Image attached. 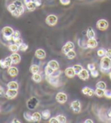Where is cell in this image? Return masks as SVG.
<instances>
[{
	"mask_svg": "<svg viewBox=\"0 0 111 123\" xmlns=\"http://www.w3.org/2000/svg\"><path fill=\"white\" fill-rule=\"evenodd\" d=\"M14 30L11 27H5L2 30V34L3 36V38L7 41L13 40V34H14Z\"/></svg>",
	"mask_w": 111,
	"mask_h": 123,
	"instance_id": "6da1fadb",
	"label": "cell"
},
{
	"mask_svg": "<svg viewBox=\"0 0 111 123\" xmlns=\"http://www.w3.org/2000/svg\"><path fill=\"white\" fill-rule=\"evenodd\" d=\"M100 68L110 71L111 69V58L105 55L102 57L100 63Z\"/></svg>",
	"mask_w": 111,
	"mask_h": 123,
	"instance_id": "7a4b0ae2",
	"label": "cell"
},
{
	"mask_svg": "<svg viewBox=\"0 0 111 123\" xmlns=\"http://www.w3.org/2000/svg\"><path fill=\"white\" fill-rule=\"evenodd\" d=\"M39 104V100L34 97H31L27 102V106L30 110H33L37 108V106Z\"/></svg>",
	"mask_w": 111,
	"mask_h": 123,
	"instance_id": "3957f363",
	"label": "cell"
},
{
	"mask_svg": "<svg viewBox=\"0 0 111 123\" xmlns=\"http://www.w3.org/2000/svg\"><path fill=\"white\" fill-rule=\"evenodd\" d=\"M46 81L49 82L51 85L54 87H59V77H53L52 75H46Z\"/></svg>",
	"mask_w": 111,
	"mask_h": 123,
	"instance_id": "277c9868",
	"label": "cell"
},
{
	"mask_svg": "<svg viewBox=\"0 0 111 123\" xmlns=\"http://www.w3.org/2000/svg\"><path fill=\"white\" fill-rule=\"evenodd\" d=\"M96 26H97V28L100 31H106L108 28L109 24L107 20L100 19V20L98 21Z\"/></svg>",
	"mask_w": 111,
	"mask_h": 123,
	"instance_id": "5b68a950",
	"label": "cell"
},
{
	"mask_svg": "<svg viewBox=\"0 0 111 123\" xmlns=\"http://www.w3.org/2000/svg\"><path fill=\"white\" fill-rule=\"evenodd\" d=\"M58 21V18L55 15H50L46 18V23L49 26H55Z\"/></svg>",
	"mask_w": 111,
	"mask_h": 123,
	"instance_id": "8992f818",
	"label": "cell"
},
{
	"mask_svg": "<svg viewBox=\"0 0 111 123\" xmlns=\"http://www.w3.org/2000/svg\"><path fill=\"white\" fill-rule=\"evenodd\" d=\"M67 99H68L67 95L63 92H59L56 96V100L61 104L65 103L67 101Z\"/></svg>",
	"mask_w": 111,
	"mask_h": 123,
	"instance_id": "52a82bcc",
	"label": "cell"
},
{
	"mask_svg": "<svg viewBox=\"0 0 111 123\" xmlns=\"http://www.w3.org/2000/svg\"><path fill=\"white\" fill-rule=\"evenodd\" d=\"M75 48V45L72 42H67L66 43L62 46V52L64 54H67V53H69V51L74 49Z\"/></svg>",
	"mask_w": 111,
	"mask_h": 123,
	"instance_id": "ba28073f",
	"label": "cell"
},
{
	"mask_svg": "<svg viewBox=\"0 0 111 123\" xmlns=\"http://www.w3.org/2000/svg\"><path fill=\"white\" fill-rule=\"evenodd\" d=\"M71 109L75 113H79L81 112V103L79 100H75L71 103Z\"/></svg>",
	"mask_w": 111,
	"mask_h": 123,
	"instance_id": "9c48e42d",
	"label": "cell"
},
{
	"mask_svg": "<svg viewBox=\"0 0 111 123\" xmlns=\"http://www.w3.org/2000/svg\"><path fill=\"white\" fill-rule=\"evenodd\" d=\"M98 43L95 38H90L87 41V46H88V48L90 49H94L98 46Z\"/></svg>",
	"mask_w": 111,
	"mask_h": 123,
	"instance_id": "30bf717a",
	"label": "cell"
},
{
	"mask_svg": "<svg viewBox=\"0 0 111 123\" xmlns=\"http://www.w3.org/2000/svg\"><path fill=\"white\" fill-rule=\"evenodd\" d=\"M46 56V52L43 49H38L35 52V57L39 59H44Z\"/></svg>",
	"mask_w": 111,
	"mask_h": 123,
	"instance_id": "8fae6325",
	"label": "cell"
},
{
	"mask_svg": "<svg viewBox=\"0 0 111 123\" xmlns=\"http://www.w3.org/2000/svg\"><path fill=\"white\" fill-rule=\"evenodd\" d=\"M65 74L68 78H74L75 76L76 73H75V71L73 67H69L65 70Z\"/></svg>",
	"mask_w": 111,
	"mask_h": 123,
	"instance_id": "7c38bea8",
	"label": "cell"
},
{
	"mask_svg": "<svg viewBox=\"0 0 111 123\" xmlns=\"http://www.w3.org/2000/svg\"><path fill=\"white\" fill-rule=\"evenodd\" d=\"M18 95V90L8 89L6 93V96L8 99H14Z\"/></svg>",
	"mask_w": 111,
	"mask_h": 123,
	"instance_id": "4fadbf2b",
	"label": "cell"
},
{
	"mask_svg": "<svg viewBox=\"0 0 111 123\" xmlns=\"http://www.w3.org/2000/svg\"><path fill=\"white\" fill-rule=\"evenodd\" d=\"M78 77L81 80H84V81H85V80H88L89 78V72L88 71L87 69H85L83 68L82 70H81V72L78 74Z\"/></svg>",
	"mask_w": 111,
	"mask_h": 123,
	"instance_id": "5bb4252c",
	"label": "cell"
},
{
	"mask_svg": "<svg viewBox=\"0 0 111 123\" xmlns=\"http://www.w3.org/2000/svg\"><path fill=\"white\" fill-rule=\"evenodd\" d=\"M8 74L12 78L16 77L17 75L18 74V69L16 67L11 66V67H9L8 69Z\"/></svg>",
	"mask_w": 111,
	"mask_h": 123,
	"instance_id": "9a60e30c",
	"label": "cell"
},
{
	"mask_svg": "<svg viewBox=\"0 0 111 123\" xmlns=\"http://www.w3.org/2000/svg\"><path fill=\"white\" fill-rule=\"evenodd\" d=\"M81 92H82L83 94H85V95H87L88 97H92L94 95V91H93L92 89L88 87H85L82 91H81Z\"/></svg>",
	"mask_w": 111,
	"mask_h": 123,
	"instance_id": "2e32d148",
	"label": "cell"
},
{
	"mask_svg": "<svg viewBox=\"0 0 111 123\" xmlns=\"http://www.w3.org/2000/svg\"><path fill=\"white\" fill-rule=\"evenodd\" d=\"M13 64H18L21 62V55L17 53H13L11 55Z\"/></svg>",
	"mask_w": 111,
	"mask_h": 123,
	"instance_id": "e0dca14e",
	"label": "cell"
},
{
	"mask_svg": "<svg viewBox=\"0 0 111 123\" xmlns=\"http://www.w3.org/2000/svg\"><path fill=\"white\" fill-rule=\"evenodd\" d=\"M24 12H25V9H24V7L21 6V7H17V9L15 11H14L12 14V15L14 16V17H19V16H21L22 14L24 13Z\"/></svg>",
	"mask_w": 111,
	"mask_h": 123,
	"instance_id": "ac0fdd59",
	"label": "cell"
},
{
	"mask_svg": "<svg viewBox=\"0 0 111 123\" xmlns=\"http://www.w3.org/2000/svg\"><path fill=\"white\" fill-rule=\"evenodd\" d=\"M32 119H33V122H39L42 119V114H40V113L38 112H33L32 114Z\"/></svg>",
	"mask_w": 111,
	"mask_h": 123,
	"instance_id": "d6986e66",
	"label": "cell"
},
{
	"mask_svg": "<svg viewBox=\"0 0 111 123\" xmlns=\"http://www.w3.org/2000/svg\"><path fill=\"white\" fill-rule=\"evenodd\" d=\"M48 65H50V67L52 69H54L55 71L56 70H58V69L59 68V62H58L56 61V60H51V61H50L49 62H48Z\"/></svg>",
	"mask_w": 111,
	"mask_h": 123,
	"instance_id": "ffe728a7",
	"label": "cell"
},
{
	"mask_svg": "<svg viewBox=\"0 0 111 123\" xmlns=\"http://www.w3.org/2000/svg\"><path fill=\"white\" fill-rule=\"evenodd\" d=\"M4 61V65H5V68H9L11 67L12 65L13 64L12 59L11 58V56H8V57H6V59H3Z\"/></svg>",
	"mask_w": 111,
	"mask_h": 123,
	"instance_id": "44dd1931",
	"label": "cell"
},
{
	"mask_svg": "<svg viewBox=\"0 0 111 123\" xmlns=\"http://www.w3.org/2000/svg\"><path fill=\"white\" fill-rule=\"evenodd\" d=\"M26 7H27V10H28V11L33 12V11H34L35 9H36V8H37V5H36V3H35L34 2L31 1V2H30L27 3V4L26 5Z\"/></svg>",
	"mask_w": 111,
	"mask_h": 123,
	"instance_id": "7402d4cb",
	"label": "cell"
},
{
	"mask_svg": "<svg viewBox=\"0 0 111 123\" xmlns=\"http://www.w3.org/2000/svg\"><path fill=\"white\" fill-rule=\"evenodd\" d=\"M32 80L36 83H40L42 81V77L39 73L33 74L32 75Z\"/></svg>",
	"mask_w": 111,
	"mask_h": 123,
	"instance_id": "603a6c76",
	"label": "cell"
},
{
	"mask_svg": "<svg viewBox=\"0 0 111 123\" xmlns=\"http://www.w3.org/2000/svg\"><path fill=\"white\" fill-rule=\"evenodd\" d=\"M7 87L8 89L18 90V84L16 81H10L7 84Z\"/></svg>",
	"mask_w": 111,
	"mask_h": 123,
	"instance_id": "cb8c5ba5",
	"label": "cell"
},
{
	"mask_svg": "<svg viewBox=\"0 0 111 123\" xmlns=\"http://www.w3.org/2000/svg\"><path fill=\"white\" fill-rule=\"evenodd\" d=\"M87 37H88V39L95 38V32H94V31L92 29V28L88 27V31H87Z\"/></svg>",
	"mask_w": 111,
	"mask_h": 123,
	"instance_id": "d4e9b609",
	"label": "cell"
},
{
	"mask_svg": "<svg viewBox=\"0 0 111 123\" xmlns=\"http://www.w3.org/2000/svg\"><path fill=\"white\" fill-rule=\"evenodd\" d=\"M94 93H95V95L97 96L98 97H104V90L100 89V88H97L94 91Z\"/></svg>",
	"mask_w": 111,
	"mask_h": 123,
	"instance_id": "484cf974",
	"label": "cell"
},
{
	"mask_svg": "<svg viewBox=\"0 0 111 123\" xmlns=\"http://www.w3.org/2000/svg\"><path fill=\"white\" fill-rule=\"evenodd\" d=\"M42 118L44 120H47L49 119V118L50 117V112L48 110H45L42 112Z\"/></svg>",
	"mask_w": 111,
	"mask_h": 123,
	"instance_id": "4316f807",
	"label": "cell"
},
{
	"mask_svg": "<svg viewBox=\"0 0 111 123\" xmlns=\"http://www.w3.org/2000/svg\"><path fill=\"white\" fill-rule=\"evenodd\" d=\"M30 71L32 74H36V73H39L40 68L37 65H32L30 68Z\"/></svg>",
	"mask_w": 111,
	"mask_h": 123,
	"instance_id": "83f0119b",
	"label": "cell"
},
{
	"mask_svg": "<svg viewBox=\"0 0 111 123\" xmlns=\"http://www.w3.org/2000/svg\"><path fill=\"white\" fill-rule=\"evenodd\" d=\"M45 74L46 75H49V76H50V75H52V74H53V72H54V69H52L51 67H50V65H46V68H45Z\"/></svg>",
	"mask_w": 111,
	"mask_h": 123,
	"instance_id": "f1b7e54d",
	"label": "cell"
},
{
	"mask_svg": "<svg viewBox=\"0 0 111 123\" xmlns=\"http://www.w3.org/2000/svg\"><path fill=\"white\" fill-rule=\"evenodd\" d=\"M8 49L11 52H12V53H17V52L19 50V46L18 45H16L15 43H14V44L9 45Z\"/></svg>",
	"mask_w": 111,
	"mask_h": 123,
	"instance_id": "f546056e",
	"label": "cell"
},
{
	"mask_svg": "<svg viewBox=\"0 0 111 123\" xmlns=\"http://www.w3.org/2000/svg\"><path fill=\"white\" fill-rule=\"evenodd\" d=\"M65 55H66L67 58H68L69 59H75L76 57V53L73 49L69 51V53H67V54H65Z\"/></svg>",
	"mask_w": 111,
	"mask_h": 123,
	"instance_id": "4dcf8cb0",
	"label": "cell"
},
{
	"mask_svg": "<svg viewBox=\"0 0 111 123\" xmlns=\"http://www.w3.org/2000/svg\"><path fill=\"white\" fill-rule=\"evenodd\" d=\"M96 87H97V88H100V89L105 90L106 88H107V84H106V83L104 81H99V82L97 83V84H96Z\"/></svg>",
	"mask_w": 111,
	"mask_h": 123,
	"instance_id": "1f68e13d",
	"label": "cell"
},
{
	"mask_svg": "<svg viewBox=\"0 0 111 123\" xmlns=\"http://www.w3.org/2000/svg\"><path fill=\"white\" fill-rule=\"evenodd\" d=\"M56 118H57V119H58V121H59V123H65V122H67L66 117L64 116H62V115H59V116H57Z\"/></svg>",
	"mask_w": 111,
	"mask_h": 123,
	"instance_id": "d6a6232c",
	"label": "cell"
},
{
	"mask_svg": "<svg viewBox=\"0 0 111 123\" xmlns=\"http://www.w3.org/2000/svg\"><path fill=\"white\" fill-rule=\"evenodd\" d=\"M73 68H74V69L75 71L76 74H78L81 72V70L83 69V67L81 65H75L73 66Z\"/></svg>",
	"mask_w": 111,
	"mask_h": 123,
	"instance_id": "836d02e7",
	"label": "cell"
},
{
	"mask_svg": "<svg viewBox=\"0 0 111 123\" xmlns=\"http://www.w3.org/2000/svg\"><path fill=\"white\" fill-rule=\"evenodd\" d=\"M23 116H24V118H25V119H26L27 122H33L32 115H31L29 112H25Z\"/></svg>",
	"mask_w": 111,
	"mask_h": 123,
	"instance_id": "e575fe53",
	"label": "cell"
},
{
	"mask_svg": "<svg viewBox=\"0 0 111 123\" xmlns=\"http://www.w3.org/2000/svg\"><path fill=\"white\" fill-rule=\"evenodd\" d=\"M17 9V6L14 5V3H12V4H10L9 6H8V10L11 13H13L14 11H15Z\"/></svg>",
	"mask_w": 111,
	"mask_h": 123,
	"instance_id": "d590c367",
	"label": "cell"
},
{
	"mask_svg": "<svg viewBox=\"0 0 111 123\" xmlns=\"http://www.w3.org/2000/svg\"><path fill=\"white\" fill-rule=\"evenodd\" d=\"M106 52H107V50H105L104 49H100L98 51V55L99 57H104L106 55Z\"/></svg>",
	"mask_w": 111,
	"mask_h": 123,
	"instance_id": "8d00e7d4",
	"label": "cell"
},
{
	"mask_svg": "<svg viewBox=\"0 0 111 123\" xmlns=\"http://www.w3.org/2000/svg\"><path fill=\"white\" fill-rule=\"evenodd\" d=\"M104 97L108 99H111V90H108V89L104 90Z\"/></svg>",
	"mask_w": 111,
	"mask_h": 123,
	"instance_id": "74e56055",
	"label": "cell"
},
{
	"mask_svg": "<svg viewBox=\"0 0 111 123\" xmlns=\"http://www.w3.org/2000/svg\"><path fill=\"white\" fill-rule=\"evenodd\" d=\"M27 48H28V46L26 43H23L21 46H19V50L22 51V52L26 51L27 49Z\"/></svg>",
	"mask_w": 111,
	"mask_h": 123,
	"instance_id": "f35d334b",
	"label": "cell"
},
{
	"mask_svg": "<svg viewBox=\"0 0 111 123\" xmlns=\"http://www.w3.org/2000/svg\"><path fill=\"white\" fill-rule=\"evenodd\" d=\"M20 35H21V34H20V32H19L18 31H14V34H13V41L14 40L18 39V38H20Z\"/></svg>",
	"mask_w": 111,
	"mask_h": 123,
	"instance_id": "ab89813d",
	"label": "cell"
},
{
	"mask_svg": "<svg viewBox=\"0 0 111 123\" xmlns=\"http://www.w3.org/2000/svg\"><path fill=\"white\" fill-rule=\"evenodd\" d=\"M91 76H92L93 78H97L98 76V74H99L98 71L96 70V69H94L93 71H91Z\"/></svg>",
	"mask_w": 111,
	"mask_h": 123,
	"instance_id": "60d3db41",
	"label": "cell"
},
{
	"mask_svg": "<svg viewBox=\"0 0 111 123\" xmlns=\"http://www.w3.org/2000/svg\"><path fill=\"white\" fill-rule=\"evenodd\" d=\"M94 69H96V66H95V65L94 64H93V63H90V64H88V71H93V70H94Z\"/></svg>",
	"mask_w": 111,
	"mask_h": 123,
	"instance_id": "b9f144b4",
	"label": "cell"
},
{
	"mask_svg": "<svg viewBox=\"0 0 111 123\" xmlns=\"http://www.w3.org/2000/svg\"><path fill=\"white\" fill-rule=\"evenodd\" d=\"M61 74H62V72L58 69V70L54 71V72H53V74H52V76H53V77H59V75Z\"/></svg>",
	"mask_w": 111,
	"mask_h": 123,
	"instance_id": "7bdbcfd3",
	"label": "cell"
},
{
	"mask_svg": "<svg viewBox=\"0 0 111 123\" xmlns=\"http://www.w3.org/2000/svg\"><path fill=\"white\" fill-rule=\"evenodd\" d=\"M14 43H15L16 45H18V46H21L22 43H23V41H22V40L21 39V38H18V39H16V40H14Z\"/></svg>",
	"mask_w": 111,
	"mask_h": 123,
	"instance_id": "ee69618b",
	"label": "cell"
},
{
	"mask_svg": "<svg viewBox=\"0 0 111 123\" xmlns=\"http://www.w3.org/2000/svg\"><path fill=\"white\" fill-rule=\"evenodd\" d=\"M59 2L63 6H68V5L70 4V0H59Z\"/></svg>",
	"mask_w": 111,
	"mask_h": 123,
	"instance_id": "f6af8a7d",
	"label": "cell"
},
{
	"mask_svg": "<svg viewBox=\"0 0 111 123\" xmlns=\"http://www.w3.org/2000/svg\"><path fill=\"white\" fill-rule=\"evenodd\" d=\"M13 3L17 7H21V6H23V4H22V2L20 1V0H15V1H14Z\"/></svg>",
	"mask_w": 111,
	"mask_h": 123,
	"instance_id": "bcb514c9",
	"label": "cell"
},
{
	"mask_svg": "<svg viewBox=\"0 0 111 123\" xmlns=\"http://www.w3.org/2000/svg\"><path fill=\"white\" fill-rule=\"evenodd\" d=\"M49 122H50V123H59V121H58V119H57V118H56V117H52L51 119H50Z\"/></svg>",
	"mask_w": 111,
	"mask_h": 123,
	"instance_id": "7dc6e473",
	"label": "cell"
},
{
	"mask_svg": "<svg viewBox=\"0 0 111 123\" xmlns=\"http://www.w3.org/2000/svg\"><path fill=\"white\" fill-rule=\"evenodd\" d=\"M106 55L108 56V57H110V58H111V49H107V52H106Z\"/></svg>",
	"mask_w": 111,
	"mask_h": 123,
	"instance_id": "c3c4849f",
	"label": "cell"
},
{
	"mask_svg": "<svg viewBox=\"0 0 111 123\" xmlns=\"http://www.w3.org/2000/svg\"><path fill=\"white\" fill-rule=\"evenodd\" d=\"M35 2L36 5H37V7H39V6H40L41 5H42L41 0H37V1H36V2Z\"/></svg>",
	"mask_w": 111,
	"mask_h": 123,
	"instance_id": "681fc988",
	"label": "cell"
},
{
	"mask_svg": "<svg viewBox=\"0 0 111 123\" xmlns=\"http://www.w3.org/2000/svg\"><path fill=\"white\" fill-rule=\"evenodd\" d=\"M0 64H1V67H2V68H5V65H4V61H3V59L1 60V62H0Z\"/></svg>",
	"mask_w": 111,
	"mask_h": 123,
	"instance_id": "f907efd6",
	"label": "cell"
},
{
	"mask_svg": "<svg viewBox=\"0 0 111 123\" xmlns=\"http://www.w3.org/2000/svg\"><path fill=\"white\" fill-rule=\"evenodd\" d=\"M107 116H108L109 119H111V110L108 111V112H107Z\"/></svg>",
	"mask_w": 111,
	"mask_h": 123,
	"instance_id": "816d5d0a",
	"label": "cell"
},
{
	"mask_svg": "<svg viewBox=\"0 0 111 123\" xmlns=\"http://www.w3.org/2000/svg\"><path fill=\"white\" fill-rule=\"evenodd\" d=\"M85 122H86V123H93V121L91 119H87V120H85Z\"/></svg>",
	"mask_w": 111,
	"mask_h": 123,
	"instance_id": "f5cc1de1",
	"label": "cell"
},
{
	"mask_svg": "<svg viewBox=\"0 0 111 123\" xmlns=\"http://www.w3.org/2000/svg\"><path fill=\"white\" fill-rule=\"evenodd\" d=\"M31 1H33V0H24V2H25V5H27V3H29L30 2H31Z\"/></svg>",
	"mask_w": 111,
	"mask_h": 123,
	"instance_id": "db71d44e",
	"label": "cell"
},
{
	"mask_svg": "<svg viewBox=\"0 0 111 123\" xmlns=\"http://www.w3.org/2000/svg\"><path fill=\"white\" fill-rule=\"evenodd\" d=\"M12 122H18V123H19V122H20V121L16 119H14V120H12Z\"/></svg>",
	"mask_w": 111,
	"mask_h": 123,
	"instance_id": "11a10c76",
	"label": "cell"
},
{
	"mask_svg": "<svg viewBox=\"0 0 111 123\" xmlns=\"http://www.w3.org/2000/svg\"><path fill=\"white\" fill-rule=\"evenodd\" d=\"M1 95L2 96L3 95V88L2 87H1Z\"/></svg>",
	"mask_w": 111,
	"mask_h": 123,
	"instance_id": "9f6ffc18",
	"label": "cell"
},
{
	"mask_svg": "<svg viewBox=\"0 0 111 123\" xmlns=\"http://www.w3.org/2000/svg\"><path fill=\"white\" fill-rule=\"evenodd\" d=\"M109 76H110V78L111 80V72H110V73H109Z\"/></svg>",
	"mask_w": 111,
	"mask_h": 123,
	"instance_id": "6f0895ef",
	"label": "cell"
},
{
	"mask_svg": "<svg viewBox=\"0 0 111 123\" xmlns=\"http://www.w3.org/2000/svg\"><path fill=\"white\" fill-rule=\"evenodd\" d=\"M36 1H37V0H33V2H36Z\"/></svg>",
	"mask_w": 111,
	"mask_h": 123,
	"instance_id": "680465c9",
	"label": "cell"
}]
</instances>
